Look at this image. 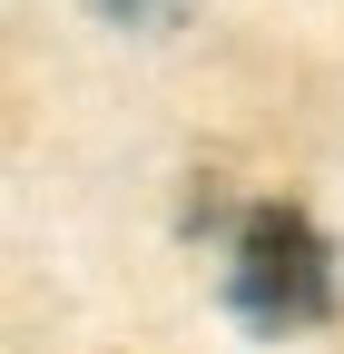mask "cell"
Wrapping results in <instances>:
<instances>
[{
    "label": "cell",
    "instance_id": "cell-2",
    "mask_svg": "<svg viewBox=\"0 0 344 354\" xmlns=\"http://www.w3.org/2000/svg\"><path fill=\"white\" fill-rule=\"evenodd\" d=\"M99 10H128V20H138V10H148V0H99Z\"/></svg>",
    "mask_w": 344,
    "mask_h": 354
},
{
    "label": "cell",
    "instance_id": "cell-1",
    "mask_svg": "<svg viewBox=\"0 0 344 354\" xmlns=\"http://www.w3.org/2000/svg\"><path fill=\"white\" fill-rule=\"evenodd\" d=\"M236 315H256V325H325L334 315V256L295 207H256L236 227Z\"/></svg>",
    "mask_w": 344,
    "mask_h": 354
}]
</instances>
